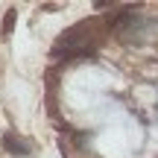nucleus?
I'll return each instance as SVG.
<instances>
[{"label":"nucleus","instance_id":"f257e3e1","mask_svg":"<svg viewBox=\"0 0 158 158\" xmlns=\"http://www.w3.org/2000/svg\"><path fill=\"white\" fill-rule=\"evenodd\" d=\"M102 35V21L100 18H88L68 27L56 41H53V56H91V44Z\"/></svg>","mask_w":158,"mask_h":158},{"label":"nucleus","instance_id":"f03ea898","mask_svg":"<svg viewBox=\"0 0 158 158\" xmlns=\"http://www.w3.org/2000/svg\"><path fill=\"white\" fill-rule=\"evenodd\" d=\"M0 143H3V149H6L9 155H21V158L32 155V147H29V141H27V138H21V135H15V132H3Z\"/></svg>","mask_w":158,"mask_h":158},{"label":"nucleus","instance_id":"7ed1b4c3","mask_svg":"<svg viewBox=\"0 0 158 158\" xmlns=\"http://www.w3.org/2000/svg\"><path fill=\"white\" fill-rule=\"evenodd\" d=\"M12 27H15V9H6V15H3V38L12 35Z\"/></svg>","mask_w":158,"mask_h":158}]
</instances>
